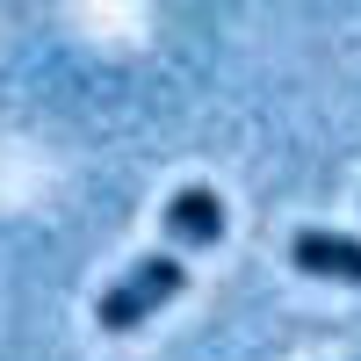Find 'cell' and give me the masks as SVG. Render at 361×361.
<instances>
[{
  "label": "cell",
  "mask_w": 361,
  "mask_h": 361,
  "mask_svg": "<svg viewBox=\"0 0 361 361\" xmlns=\"http://www.w3.org/2000/svg\"><path fill=\"white\" fill-rule=\"evenodd\" d=\"M180 289H188V260H173V253H145V260H130V275H116V282L102 289L94 325H102V333H137V325L152 318L159 304H173Z\"/></svg>",
  "instance_id": "6da1fadb"
},
{
  "label": "cell",
  "mask_w": 361,
  "mask_h": 361,
  "mask_svg": "<svg viewBox=\"0 0 361 361\" xmlns=\"http://www.w3.org/2000/svg\"><path fill=\"white\" fill-rule=\"evenodd\" d=\"M159 217H166V238H173V246H195V253H202V246H217V238H224V202H217V188H202V180L173 188Z\"/></svg>",
  "instance_id": "7a4b0ae2"
},
{
  "label": "cell",
  "mask_w": 361,
  "mask_h": 361,
  "mask_svg": "<svg viewBox=\"0 0 361 361\" xmlns=\"http://www.w3.org/2000/svg\"><path fill=\"white\" fill-rule=\"evenodd\" d=\"M289 260L304 267V275H318V282H347V289H361V238H347V231H296L289 238Z\"/></svg>",
  "instance_id": "3957f363"
}]
</instances>
